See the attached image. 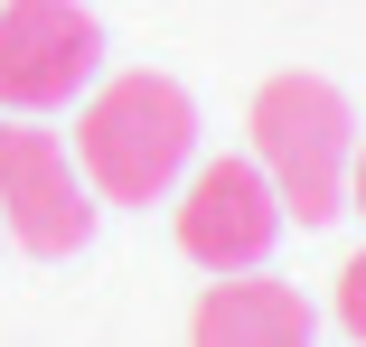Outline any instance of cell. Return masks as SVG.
I'll return each instance as SVG.
<instances>
[{
	"label": "cell",
	"mask_w": 366,
	"mask_h": 347,
	"mask_svg": "<svg viewBox=\"0 0 366 347\" xmlns=\"http://www.w3.org/2000/svg\"><path fill=\"white\" fill-rule=\"evenodd\" d=\"M338 328L366 347V253H347V272H338Z\"/></svg>",
	"instance_id": "cell-7"
},
{
	"label": "cell",
	"mask_w": 366,
	"mask_h": 347,
	"mask_svg": "<svg viewBox=\"0 0 366 347\" xmlns=\"http://www.w3.org/2000/svg\"><path fill=\"white\" fill-rule=\"evenodd\" d=\"M104 66V29L76 0H0V113H56Z\"/></svg>",
	"instance_id": "cell-4"
},
{
	"label": "cell",
	"mask_w": 366,
	"mask_h": 347,
	"mask_svg": "<svg viewBox=\"0 0 366 347\" xmlns=\"http://www.w3.org/2000/svg\"><path fill=\"white\" fill-rule=\"evenodd\" d=\"M188 151H197V104H188V85L151 76V66L94 85L85 113H76V169H85V188L113 197V206L169 197L179 169H188Z\"/></svg>",
	"instance_id": "cell-1"
},
{
	"label": "cell",
	"mask_w": 366,
	"mask_h": 347,
	"mask_svg": "<svg viewBox=\"0 0 366 347\" xmlns=\"http://www.w3.org/2000/svg\"><path fill=\"white\" fill-rule=\"evenodd\" d=\"M347 206H357V216H366V141L347 151Z\"/></svg>",
	"instance_id": "cell-8"
},
{
	"label": "cell",
	"mask_w": 366,
	"mask_h": 347,
	"mask_svg": "<svg viewBox=\"0 0 366 347\" xmlns=\"http://www.w3.org/2000/svg\"><path fill=\"white\" fill-rule=\"evenodd\" d=\"M0 226L38 263L85 253V235H94V197L76 178V151H66L56 131L19 122V113H0Z\"/></svg>",
	"instance_id": "cell-3"
},
{
	"label": "cell",
	"mask_w": 366,
	"mask_h": 347,
	"mask_svg": "<svg viewBox=\"0 0 366 347\" xmlns=\"http://www.w3.org/2000/svg\"><path fill=\"white\" fill-rule=\"evenodd\" d=\"M310 301L263 272H216L188 310V347H310Z\"/></svg>",
	"instance_id": "cell-6"
},
{
	"label": "cell",
	"mask_w": 366,
	"mask_h": 347,
	"mask_svg": "<svg viewBox=\"0 0 366 347\" xmlns=\"http://www.w3.org/2000/svg\"><path fill=\"white\" fill-rule=\"evenodd\" d=\"M282 235V197L254 160H207L179 197V253L207 272H254Z\"/></svg>",
	"instance_id": "cell-5"
},
{
	"label": "cell",
	"mask_w": 366,
	"mask_h": 347,
	"mask_svg": "<svg viewBox=\"0 0 366 347\" xmlns=\"http://www.w3.org/2000/svg\"><path fill=\"white\" fill-rule=\"evenodd\" d=\"M244 131H254V169L272 178V197H282V216H301V226H329L338 206H347V94L329 85V76H272L263 94H254V113H244Z\"/></svg>",
	"instance_id": "cell-2"
}]
</instances>
